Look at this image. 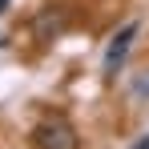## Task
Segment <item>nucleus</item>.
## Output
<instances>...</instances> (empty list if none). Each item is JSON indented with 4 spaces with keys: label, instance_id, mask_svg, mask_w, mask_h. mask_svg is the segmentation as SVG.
<instances>
[{
    "label": "nucleus",
    "instance_id": "6",
    "mask_svg": "<svg viewBox=\"0 0 149 149\" xmlns=\"http://www.w3.org/2000/svg\"><path fill=\"white\" fill-rule=\"evenodd\" d=\"M4 8H8V0H0V12H4Z\"/></svg>",
    "mask_w": 149,
    "mask_h": 149
},
{
    "label": "nucleus",
    "instance_id": "4",
    "mask_svg": "<svg viewBox=\"0 0 149 149\" xmlns=\"http://www.w3.org/2000/svg\"><path fill=\"white\" fill-rule=\"evenodd\" d=\"M137 93H149V77H145V81H137Z\"/></svg>",
    "mask_w": 149,
    "mask_h": 149
},
{
    "label": "nucleus",
    "instance_id": "1",
    "mask_svg": "<svg viewBox=\"0 0 149 149\" xmlns=\"http://www.w3.org/2000/svg\"><path fill=\"white\" fill-rule=\"evenodd\" d=\"M32 141L40 149H77L81 141H77V129L69 121H61V117H52V121H40L36 129H32Z\"/></svg>",
    "mask_w": 149,
    "mask_h": 149
},
{
    "label": "nucleus",
    "instance_id": "5",
    "mask_svg": "<svg viewBox=\"0 0 149 149\" xmlns=\"http://www.w3.org/2000/svg\"><path fill=\"white\" fill-rule=\"evenodd\" d=\"M133 149H149V133H145V137H141V141H137Z\"/></svg>",
    "mask_w": 149,
    "mask_h": 149
},
{
    "label": "nucleus",
    "instance_id": "2",
    "mask_svg": "<svg viewBox=\"0 0 149 149\" xmlns=\"http://www.w3.org/2000/svg\"><path fill=\"white\" fill-rule=\"evenodd\" d=\"M133 36H137V20H129V24H125L113 40H109V49H105V73H117V69H121V61L129 56Z\"/></svg>",
    "mask_w": 149,
    "mask_h": 149
},
{
    "label": "nucleus",
    "instance_id": "3",
    "mask_svg": "<svg viewBox=\"0 0 149 149\" xmlns=\"http://www.w3.org/2000/svg\"><path fill=\"white\" fill-rule=\"evenodd\" d=\"M61 32V28H65V16H61V12H56V16H52V12H45V16H40V20H36V32H40V36H45V32Z\"/></svg>",
    "mask_w": 149,
    "mask_h": 149
}]
</instances>
